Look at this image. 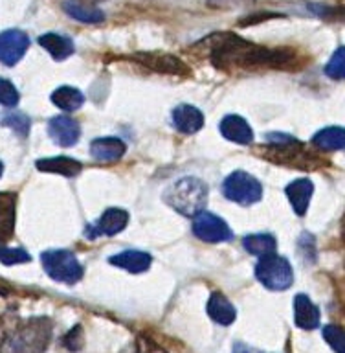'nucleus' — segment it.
<instances>
[{
  "instance_id": "5701e85b",
  "label": "nucleus",
  "mask_w": 345,
  "mask_h": 353,
  "mask_svg": "<svg viewBox=\"0 0 345 353\" xmlns=\"http://www.w3.org/2000/svg\"><path fill=\"white\" fill-rule=\"evenodd\" d=\"M313 143L320 151H342L345 149V127H325L314 134Z\"/></svg>"
},
{
  "instance_id": "f03ea898",
  "label": "nucleus",
  "mask_w": 345,
  "mask_h": 353,
  "mask_svg": "<svg viewBox=\"0 0 345 353\" xmlns=\"http://www.w3.org/2000/svg\"><path fill=\"white\" fill-rule=\"evenodd\" d=\"M52 341V322L44 316L21 324L0 344V353H44Z\"/></svg>"
},
{
  "instance_id": "0eeeda50",
  "label": "nucleus",
  "mask_w": 345,
  "mask_h": 353,
  "mask_svg": "<svg viewBox=\"0 0 345 353\" xmlns=\"http://www.w3.org/2000/svg\"><path fill=\"white\" fill-rule=\"evenodd\" d=\"M224 197L231 203L250 206L263 199V186L261 182L247 171H233L222 184Z\"/></svg>"
},
{
  "instance_id": "c756f323",
  "label": "nucleus",
  "mask_w": 345,
  "mask_h": 353,
  "mask_svg": "<svg viewBox=\"0 0 345 353\" xmlns=\"http://www.w3.org/2000/svg\"><path fill=\"white\" fill-rule=\"evenodd\" d=\"M30 254L24 248H10L4 243H0V261L4 265H17L30 261Z\"/></svg>"
},
{
  "instance_id": "423d86ee",
  "label": "nucleus",
  "mask_w": 345,
  "mask_h": 353,
  "mask_svg": "<svg viewBox=\"0 0 345 353\" xmlns=\"http://www.w3.org/2000/svg\"><path fill=\"white\" fill-rule=\"evenodd\" d=\"M255 276L270 291H286L294 281V270L285 258L269 254L255 265Z\"/></svg>"
},
{
  "instance_id": "f704fd0d",
  "label": "nucleus",
  "mask_w": 345,
  "mask_h": 353,
  "mask_svg": "<svg viewBox=\"0 0 345 353\" xmlns=\"http://www.w3.org/2000/svg\"><path fill=\"white\" fill-rule=\"evenodd\" d=\"M2 171H4V165H2V162H0V176H2Z\"/></svg>"
},
{
  "instance_id": "a878e982",
  "label": "nucleus",
  "mask_w": 345,
  "mask_h": 353,
  "mask_svg": "<svg viewBox=\"0 0 345 353\" xmlns=\"http://www.w3.org/2000/svg\"><path fill=\"white\" fill-rule=\"evenodd\" d=\"M242 245L247 248L248 252L253 254V256H269V254H275V248H278V241H275L274 236L270 234H250L242 239Z\"/></svg>"
},
{
  "instance_id": "c85d7f7f",
  "label": "nucleus",
  "mask_w": 345,
  "mask_h": 353,
  "mask_svg": "<svg viewBox=\"0 0 345 353\" xmlns=\"http://www.w3.org/2000/svg\"><path fill=\"white\" fill-rule=\"evenodd\" d=\"M324 339L336 353H345V330H342L340 325H325Z\"/></svg>"
},
{
  "instance_id": "412c9836",
  "label": "nucleus",
  "mask_w": 345,
  "mask_h": 353,
  "mask_svg": "<svg viewBox=\"0 0 345 353\" xmlns=\"http://www.w3.org/2000/svg\"><path fill=\"white\" fill-rule=\"evenodd\" d=\"M15 201L13 193H0V243L8 241L15 232Z\"/></svg>"
},
{
  "instance_id": "1a4fd4ad",
  "label": "nucleus",
  "mask_w": 345,
  "mask_h": 353,
  "mask_svg": "<svg viewBox=\"0 0 345 353\" xmlns=\"http://www.w3.org/2000/svg\"><path fill=\"white\" fill-rule=\"evenodd\" d=\"M30 48V37L21 30H6L0 33V63L17 65Z\"/></svg>"
},
{
  "instance_id": "393cba45",
  "label": "nucleus",
  "mask_w": 345,
  "mask_h": 353,
  "mask_svg": "<svg viewBox=\"0 0 345 353\" xmlns=\"http://www.w3.org/2000/svg\"><path fill=\"white\" fill-rule=\"evenodd\" d=\"M52 101H54L55 107L74 112L85 103V94L81 90H77L76 87H66L65 85V87L55 88L52 92Z\"/></svg>"
},
{
  "instance_id": "6ab92c4d",
  "label": "nucleus",
  "mask_w": 345,
  "mask_h": 353,
  "mask_svg": "<svg viewBox=\"0 0 345 353\" xmlns=\"http://www.w3.org/2000/svg\"><path fill=\"white\" fill-rule=\"evenodd\" d=\"M208 314H209V319L213 320V322H217V324L230 325L236 322L237 311L236 307H233V303H231L224 294L213 292V294L209 296Z\"/></svg>"
},
{
  "instance_id": "6e6552de",
  "label": "nucleus",
  "mask_w": 345,
  "mask_h": 353,
  "mask_svg": "<svg viewBox=\"0 0 345 353\" xmlns=\"http://www.w3.org/2000/svg\"><path fill=\"white\" fill-rule=\"evenodd\" d=\"M193 234L206 243H224L233 237V232L219 215L200 212L193 221Z\"/></svg>"
},
{
  "instance_id": "7c9ffc66",
  "label": "nucleus",
  "mask_w": 345,
  "mask_h": 353,
  "mask_svg": "<svg viewBox=\"0 0 345 353\" xmlns=\"http://www.w3.org/2000/svg\"><path fill=\"white\" fill-rule=\"evenodd\" d=\"M19 92H17L15 85L8 79H2L0 77V105L4 107H15L19 103Z\"/></svg>"
},
{
  "instance_id": "4be33fe9",
  "label": "nucleus",
  "mask_w": 345,
  "mask_h": 353,
  "mask_svg": "<svg viewBox=\"0 0 345 353\" xmlns=\"http://www.w3.org/2000/svg\"><path fill=\"white\" fill-rule=\"evenodd\" d=\"M37 170L46 171V173H57L63 176H76L81 173L83 165L68 157H54V159L37 160Z\"/></svg>"
},
{
  "instance_id": "aec40b11",
  "label": "nucleus",
  "mask_w": 345,
  "mask_h": 353,
  "mask_svg": "<svg viewBox=\"0 0 345 353\" xmlns=\"http://www.w3.org/2000/svg\"><path fill=\"white\" fill-rule=\"evenodd\" d=\"M39 44L48 52L55 61H65L74 54V43L70 37L61 33H44L39 37Z\"/></svg>"
},
{
  "instance_id": "72a5a7b5",
  "label": "nucleus",
  "mask_w": 345,
  "mask_h": 353,
  "mask_svg": "<svg viewBox=\"0 0 345 353\" xmlns=\"http://www.w3.org/2000/svg\"><path fill=\"white\" fill-rule=\"evenodd\" d=\"M6 339L4 335V324H2V320H0V344H2V341Z\"/></svg>"
},
{
  "instance_id": "2f4dec72",
  "label": "nucleus",
  "mask_w": 345,
  "mask_h": 353,
  "mask_svg": "<svg viewBox=\"0 0 345 353\" xmlns=\"http://www.w3.org/2000/svg\"><path fill=\"white\" fill-rule=\"evenodd\" d=\"M253 0H208L211 8H219V10H236V8H244L250 6Z\"/></svg>"
},
{
  "instance_id": "a211bd4d",
  "label": "nucleus",
  "mask_w": 345,
  "mask_h": 353,
  "mask_svg": "<svg viewBox=\"0 0 345 353\" xmlns=\"http://www.w3.org/2000/svg\"><path fill=\"white\" fill-rule=\"evenodd\" d=\"M109 261L116 267H120V269L129 270L132 274H140V272H145L151 267L153 258L143 250H123V252L116 254V256H110Z\"/></svg>"
},
{
  "instance_id": "f8f14e48",
  "label": "nucleus",
  "mask_w": 345,
  "mask_h": 353,
  "mask_svg": "<svg viewBox=\"0 0 345 353\" xmlns=\"http://www.w3.org/2000/svg\"><path fill=\"white\" fill-rule=\"evenodd\" d=\"M220 132L226 140L236 142L239 145H250L253 142V131L242 116L228 114L220 121Z\"/></svg>"
},
{
  "instance_id": "b1692460",
  "label": "nucleus",
  "mask_w": 345,
  "mask_h": 353,
  "mask_svg": "<svg viewBox=\"0 0 345 353\" xmlns=\"http://www.w3.org/2000/svg\"><path fill=\"white\" fill-rule=\"evenodd\" d=\"M63 10L72 19H76L79 22H87V24H98V22H103L105 19L103 11L87 4V2H79V0H66L63 4Z\"/></svg>"
},
{
  "instance_id": "39448f33",
  "label": "nucleus",
  "mask_w": 345,
  "mask_h": 353,
  "mask_svg": "<svg viewBox=\"0 0 345 353\" xmlns=\"http://www.w3.org/2000/svg\"><path fill=\"white\" fill-rule=\"evenodd\" d=\"M41 263L46 274L55 281L61 283H68L74 285L83 278V265L76 258V254L65 248H57V250H46L41 254Z\"/></svg>"
},
{
  "instance_id": "dca6fc26",
  "label": "nucleus",
  "mask_w": 345,
  "mask_h": 353,
  "mask_svg": "<svg viewBox=\"0 0 345 353\" xmlns=\"http://www.w3.org/2000/svg\"><path fill=\"white\" fill-rule=\"evenodd\" d=\"M320 309L314 305V302L307 294H297L294 298V320H296L297 327L302 330H316L320 325Z\"/></svg>"
},
{
  "instance_id": "20e7f679",
  "label": "nucleus",
  "mask_w": 345,
  "mask_h": 353,
  "mask_svg": "<svg viewBox=\"0 0 345 353\" xmlns=\"http://www.w3.org/2000/svg\"><path fill=\"white\" fill-rule=\"evenodd\" d=\"M164 201L178 214L197 217L208 204V186L197 176H182L165 190Z\"/></svg>"
},
{
  "instance_id": "4468645a",
  "label": "nucleus",
  "mask_w": 345,
  "mask_h": 353,
  "mask_svg": "<svg viewBox=\"0 0 345 353\" xmlns=\"http://www.w3.org/2000/svg\"><path fill=\"white\" fill-rule=\"evenodd\" d=\"M286 197L291 201L292 210L296 212L297 215H305L309 210V204H311V199H313L314 193V184L311 179H296L292 181L289 186H286Z\"/></svg>"
},
{
  "instance_id": "bb28decb",
  "label": "nucleus",
  "mask_w": 345,
  "mask_h": 353,
  "mask_svg": "<svg viewBox=\"0 0 345 353\" xmlns=\"http://www.w3.org/2000/svg\"><path fill=\"white\" fill-rule=\"evenodd\" d=\"M0 123L13 129L19 137H28L30 125H32L30 118L26 114H21V112H4L0 116Z\"/></svg>"
},
{
  "instance_id": "ddd939ff",
  "label": "nucleus",
  "mask_w": 345,
  "mask_h": 353,
  "mask_svg": "<svg viewBox=\"0 0 345 353\" xmlns=\"http://www.w3.org/2000/svg\"><path fill=\"white\" fill-rule=\"evenodd\" d=\"M138 61H142L143 65L149 66L151 70L162 72V74H178L186 76L189 74V66L182 63L178 57L167 54H142L138 55Z\"/></svg>"
},
{
  "instance_id": "f257e3e1",
  "label": "nucleus",
  "mask_w": 345,
  "mask_h": 353,
  "mask_svg": "<svg viewBox=\"0 0 345 353\" xmlns=\"http://www.w3.org/2000/svg\"><path fill=\"white\" fill-rule=\"evenodd\" d=\"M211 61L220 70H258V68H289L294 54L289 50H272L248 43L233 33L215 35Z\"/></svg>"
},
{
  "instance_id": "2eb2a0df",
  "label": "nucleus",
  "mask_w": 345,
  "mask_h": 353,
  "mask_svg": "<svg viewBox=\"0 0 345 353\" xmlns=\"http://www.w3.org/2000/svg\"><path fill=\"white\" fill-rule=\"evenodd\" d=\"M173 125L184 134H193L204 127V114L197 107L182 103L173 109Z\"/></svg>"
},
{
  "instance_id": "9b49d317",
  "label": "nucleus",
  "mask_w": 345,
  "mask_h": 353,
  "mask_svg": "<svg viewBox=\"0 0 345 353\" xmlns=\"http://www.w3.org/2000/svg\"><path fill=\"white\" fill-rule=\"evenodd\" d=\"M127 223H129V214H127L125 210L109 208L99 217L96 225L88 226L87 236L90 239L98 236H116V234H120L125 228Z\"/></svg>"
},
{
  "instance_id": "9d476101",
  "label": "nucleus",
  "mask_w": 345,
  "mask_h": 353,
  "mask_svg": "<svg viewBox=\"0 0 345 353\" xmlns=\"http://www.w3.org/2000/svg\"><path fill=\"white\" fill-rule=\"evenodd\" d=\"M48 134L61 148H72L81 137V127L70 116H55L48 121Z\"/></svg>"
},
{
  "instance_id": "7ed1b4c3",
  "label": "nucleus",
  "mask_w": 345,
  "mask_h": 353,
  "mask_svg": "<svg viewBox=\"0 0 345 353\" xmlns=\"http://www.w3.org/2000/svg\"><path fill=\"white\" fill-rule=\"evenodd\" d=\"M261 154L274 164L292 165L300 170H314L322 164V160L309 153L302 142L283 132H270L269 145H264Z\"/></svg>"
},
{
  "instance_id": "473e14b6",
  "label": "nucleus",
  "mask_w": 345,
  "mask_h": 353,
  "mask_svg": "<svg viewBox=\"0 0 345 353\" xmlns=\"http://www.w3.org/2000/svg\"><path fill=\"white\" fill-rule=\"evenodd\" d=\"M231 353H261L259 350H255V347H250L247 346V344H242V342H237L236 346H233V352Z\"/></svg>"
},
{
  "instance_id": "cd10ccee",
  "label": "nucleus",
  "mask_w": 345,
  "mask_h": 353,
  "mask_svg": "<svg viewBox=\"0 0 345 353\" xmlns=\"http://www.w3.org/2000/svg\"><path fill=\"white\" fill-rule=\"evenodd\" d=\"M325 74L331 79H345V46H340L331 55L329 63L325 66Z\"/></svg>"
},
{
  "instance_id": "f3484780",
  "label": "nucleus",
  "mask_w": 345,
  "mask_h": 353,
  "mask_svg": "<svg viewBox=\"0 0 345 353\" xmlns=\"http://www.w3.org/2000/svg\"><path fill=\"white\" fill-rule=\"evenodd\" d=\"M125 142L114 137L98 138L90 143V154L99 162H116L125 154Z\"/></svg>"
}]
</instances>
